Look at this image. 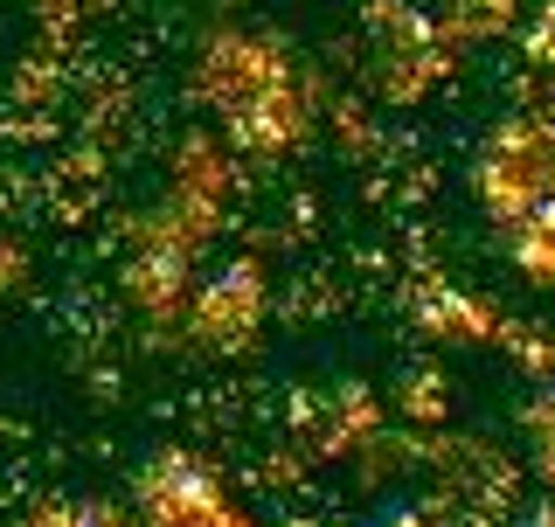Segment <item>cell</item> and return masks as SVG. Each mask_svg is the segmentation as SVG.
<instances>
[{
    "mask_svg": "<svg viewBox=\"0 0 555 527\" xmlns=\"http://www.w3.org/2000/svg\"><path fill=\"white\" fill-rule=\"evenodd\" d=\"M528 527H555V520H528Z\"/></svg>",
    "mask_w": 555,
    "mask_h": 527,
    "instance_id": "6da1fadb",
    "label": "cell"
}]
</instances>
